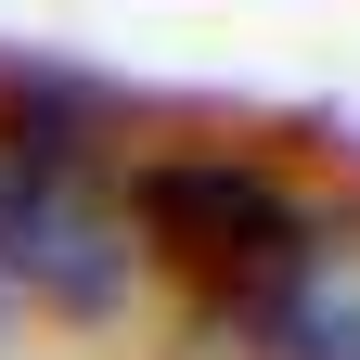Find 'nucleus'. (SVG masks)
I'll list each match as a JSON object with an SVG mask.
<instances>
[{"label": "nucleus", "instance_id": "obj_2", "mask_svg": "<svg viewBox=\"0 0 360 360\" xmlns=\"http://www.w3.org/2000/svg\"><path fill=\"white\" fill-rule=\"evenodd\" d=\"M142 206V193H129ZM129 206L103 193V167H90L77 129H52L39 103H0V270H26L39 296H65L90 309L116 283V232H129Z\"/></svg>", "mask_w": 360, "mask_h": 360}, {"label": "nucleus", "instance_id": "obj_1", "mask_svg": "<svg viewBox=\"0 0 360 360\" xmlns=\"http://www.w3.org/2000/svg\"><path fill=\"white\" fill-rule=\"evenodd\" d=\"M129 193H142V245L193 283L206 322L283 347V322L309 309V283H322V232H309V206L283 180H257L232 155H167V167L129 180Z\"/></svg>", "mask_w": 360, "mask_h": 360}]
</instances>
